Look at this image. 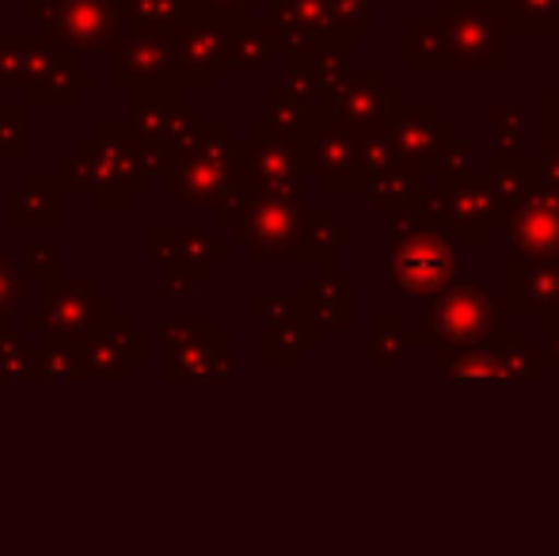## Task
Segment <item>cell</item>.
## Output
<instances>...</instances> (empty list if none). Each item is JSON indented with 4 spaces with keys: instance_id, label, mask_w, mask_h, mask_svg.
<instances>
[{
    "instance_id": "cell-1",
    "label": "cell",
    "mask_w": 559,
    "mask_h": 556,
    "mask_svg": "<svg viewBox=\"0 0 559 556\" xmlns=\"http://www.w3.org/2000/svg\"><path fill=\"white\" fill-rule=\"evenodd\" d=\"M118 38H122V50L115 54L111 81L118 88H130L133 96H138V104L168 99V92L160 88V81L171 76L176 61H171V43L156 31V23L133 20V27Z\"/></svg>"
},
{
    "instance_id": "cell-2",
    "label": "cell",
    "mask_w": 559,
    "mask_h": 556,
    "mask_svg": "<svg viewBox=\"0 0 559 556\" xmlns=\"http://www.w3.org/2000/svg\"><path fill=\"white\" fill-rule=\"evenodd\" d=\"M53 8H58L53 15H58L61 38L81 54L104 50L115 38L118 20H122V12L111 0H58Z\"/></svg>"
},
{
    "instance_id": "cell-4",
    "label": "cell",
    "mask_w": 559,
    "mask_h": 556,
    "mask_svg": "<svg viewBox=\"0 0 559 556\" xmlns=\"http://www.w3.org/2000/svg\"><path fill=\"white\" fill-rule=\"evenodd\" d=\"M20 301V275L8 260H0V320L8 317V309H15Z\"/></svg>"
},
{
    "instance_id": "cell-3",
    "label": "cell",
    "mask_w": 559,
    "mask_h": 556,
    "mask_svg": "<svg viewBox=\"0 0 559 556\" xmlns=\"http://www.w3.org/2000/svg\"><path fill=\"white\" fill-rule=\"evenodd\" d=\"M15 202H27V214H20L12 225H53L58 217V194L50 179H27V191L15 194Z\"/></svg>"
}]
</instances>
